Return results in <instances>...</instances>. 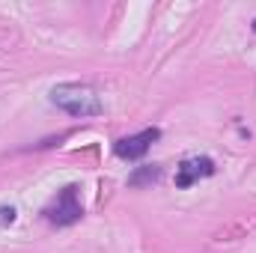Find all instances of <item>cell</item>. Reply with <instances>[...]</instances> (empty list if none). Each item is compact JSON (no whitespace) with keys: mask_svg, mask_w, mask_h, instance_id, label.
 <instances>
[{"mask_svg":"<svg viewBox=\"0 0 256 253\" xmlns=\"http://www.w3.org/2000/svg\"><path fill=\"white\" fill-rule=\"evenodd\" d=\"M51 102L57 108H63L66 114L80 116V120L84 116H98L104 110L98 92L92 86H86V84H57L51 90Z\"/></svg>","mask_w":256,"mask_h":253,"instance_id":"cell-1","label":"cell"},{"mask_svg":"<svg viewBox=\"0 0 256 253\" xmlns=\"http://www.w3.org/2000/svg\"><path fill=\"white\" fill-rule=\"evenodd\" d=\"M84 214V202H80V188L78 185H68L63 188L48 206H45V218L57 226H68L74 220H80Z\"/></svg>","mask_w":256,"mask_h":253,"instance_id":"cell-2","label":"cell"},{"mask_svg":"<svg viewBox=\"0 0 256 253\" xmlns=\"http://www.w3.org/2000/svg\"><path fill=\"white\" fill-rule=\"evenodd\" d=\"M158 137H161L158 128H146V131H140V134H134V137H122V140H116L114 152H116L120 158L137 161V158H143V155L149 152V143H155Z\"/></svg>","mask_w":256,"mask_h":253,"instance_id":"cell-3","label":"cell"},{"mask_svg":"<svg viewBox=\"0 0 256 253\" xmlns=\"http://www.w3.org/2000/svg\"><path fill=\"white\" fill-rule=\"evenodd\" d=\"M212 173H214V161H212V158H191V161H185V164L176 170V185H179V188H191L196 179L212 176Z\"/></svg>","mask_w":256,"mask_h":253,"instance_id":"cell-4","label":"cell"},{"mask_svg":"<svg viewBox=\"0 0 256 253\" xmlns=\"http://www.w3.org/2000/svg\"><path fill=\"white\" fill-rule=\"evenodd\" d=\"M158 176H161V167H155V164H152V167H143V170H137V173H134L128 182H131V185H146V182H155Z\"/></svg>","mask_w":256,"mask_h":253,"instance_id":"cell-5","label":"cell"},{"mask_svg":"<svg viewBox=\"0 0 256 253\" xmlns=\"http://www.w3.org/2000/svg\"><path fill=\"white\" fill-rule=\"evenodd\" d=\"M15 220V208H0V224H12Z\"/></svg>","mask_w":256,"mask_h":253,"instance_id":"cell-6","label":"cell"},{"mask_svg":"<svg viewBox=\"0 0 256 253\" xmlns=\"http://www.w3.org/2000/svg\"><path fill=\"white\" fill-rule=\"evenodd\" d=\"M254 30H256V21H254Z\"/></svg>","mask_w":256,"mask_h":253,"instance_id":"cell-7","label":"cell"}]
</instances>
